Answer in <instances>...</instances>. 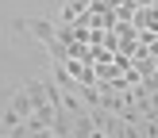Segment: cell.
Listing matches in <instances>:
<instances>
[{
    "label": "cell",
    "mask_w": 158,
    "mask_h": 138,
    "mask_svg": "<svg viewBox=\"0 0 158 138\" xmlns=\"http://www.w3.org/2000/svg\"><path fill=\"white\" fill-rule=\"evenodd\" d=\"M15 27L31 31V35H35L39 42L46 46V54H50V61H66V42L58 38V31H54V23H46V19H19Z\"/></svg>",
    "instance_id": "cell-1"
}]
</instances>
